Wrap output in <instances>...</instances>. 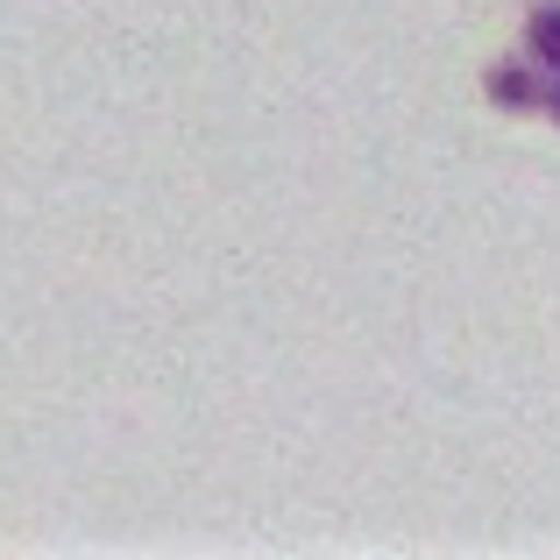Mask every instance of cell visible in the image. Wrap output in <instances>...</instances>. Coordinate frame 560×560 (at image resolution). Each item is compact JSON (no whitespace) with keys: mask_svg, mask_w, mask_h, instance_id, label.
Wrapping results in <instances>:
<instances>
[{"mask_svg":"<svg viewBox=\"0 0 560 560\" xmlns=\"http://www.w3.org/2000/svg\"><path fill=\"white\" fill-rule=\"evenodd\" d=\"M547 85H553V71L547 65H497L490 71V100L497 107H518V114H547Z\"/></svg>","mask_w":560,"mask_h":560,"instance_id":"obj_1","label":"cell"},{"mask_svg":"<svg viewBox=\"0 0 560 560\" xmlns=\"http://www.w3.org/2000/svg\"><path fill=\"white\" fill-rule=\"evenodd\" d=\"M525 43H533V57L547 71H560V0L553 8H533V22H525Z\"/></svg>","mask_w":560,"mask_h":560,"instance_id":"obj_2","label":"cell"},{"mask_svg":"<svg viewBox=\"0 0 560 560\" xmlns=\"http://www.w3.org/2000/svg\"><path fill=\"white\" fill-rule=\"evenodd\" d=\"M547 114L560 121V71H553V85H547Z\"/></svg>","mask_w":560,"mask_h":560,"instance_id":"obj_3","label":"cell"}]
</instances>
